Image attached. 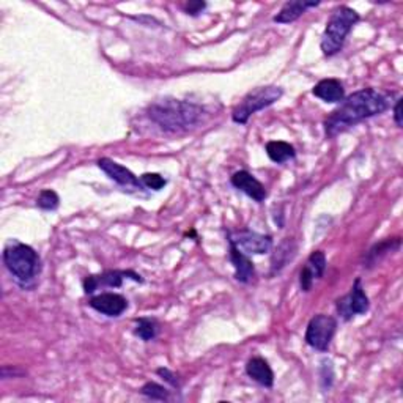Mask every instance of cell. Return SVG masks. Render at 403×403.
<instances>
[{
    "label": "cell",
    "instance_id": "9a60e30c",
    "mask_svg": "<svg viewBox=\"0 0 403 403\" xmlns=\"http://www.w3.org/2000/svg\"><path fill=\"white\" fill-rule=\"evenodd\" d=\"M312 93L325 103H342L345 98V89L337 79H323L314 87Z\"/></svg>",
    "mask_w": 403,
    "mask_h": 403
},
{
    "label": "cell",
    "instance_id": "5bb4252c",
    "mask_svg": "<svg viewBox=\"0 0 403 403\" xmlns=\"http://www.w3.org/2000/svg\"><path fill=\"white\" fill-rule=\"evenodd\" d=\"M230 244V261L235 266V279L241 284H249L255 278V268L252 261L246 257L244 252H241L237 246Z\"/></svg>",
    "mask_w": 403,
    "mask_h": 403
},
{
    "label": "cell",
    "instance_id": "2e32d148",
    "mask_svg": "<svg viewBox=\"0 0 403 403\" xmlns=\"http://www.w3.org/2000/svg\"><path fill=\"white\" fill-rule=\"evenodd\" d=\"M320 2H306V0H292V2H287L282 10L274 16L273 21L278 24H290L294 23L297 19H299L304 15L306 10L314 8V6H318Z\"/></svg>",
    "mask_w": 403,
    "mask_h": 403
},
{
    "label": "cell",
    "instance_id": "484cf974",
    "mask_svg": "<svg viewBox=\"0 0 403 403\" xmlns=\"http://www.w3.org/2000/svg\"><path fill=\"white\" fill-rule=\"evenodd\" d=\"M205 8H206L205 2H190L185 5V11L191 16H199Z\"/></svg>",
    "mask_w": 403,
    "mask_h": 403
},
{
    "label": "cell",
    "instance_id": "7a4b0ae2",
    "mask_svg": "<svg viewBox=\"0 0 403 403\" xmlns=\"http://www.w3.org/2000/svg\"><path fill=\"white\" fill-rule=\"evenodd\" d=\"M205 116L200 106L190 101L164 98L149 107V117L167 132H185L197 126Z\"/></svg>",
    "mask_w": 403,
    "mask_h": 403
},
{
    "label": "cell",
    "instance_id": "8fae6325",
    "mask_svg": "<svg viewBox=\"0 0 403 403\" xmlns=\"http://www.w3.org/2000/svg\"><path fill=\"white\" fill-rule=\"evenodd\" d=\"M326 271V255L323 251H315L307 259L304 268L299 273V285L302 292H311L314 282L323 278Z\"/></svg>",
    "mask_w": 403,
    "mask_h": 403
},
{
    "label": "cell",
    "instance_id": "9c48e42d",
    "mask_svg": "<svg viewBox=\"0 0 403 403\" xmlns=\"http://www.w3.org/2000/svg\"><path fill=\"white\" fill-rule=\"evenodd\" d=\"M98 167L101 170H103L107 177L111 180L116 181L120 186L123 187H130V190H144V185L142 181H140L134 173L126 169L125 166L116 163V161H112L109 158H101L98 159Z\"/></svg>",
    "mask_w": 403,
    "mask_h": 403
},
{
    "label": "cell",
    "instance_id": "cb8c5ba5",
    "mask_svg": "<svg viewBox=\"0 0 403 403\" xmlns=\"http://www.w3.org/2000/svg\"><path fill=\"white\" fill-rule=\"evenodd\" d=\"M140 181H142V185L145 187H149V190L153 191H161L167 185V180L164 177H161L159 173H144V175L140 177Z\"/></svg>",
    "mask_w": 403,
    "mask_h": 403
},
{
    "label": "cell",
    "instance_id": "d6986e66",
    "mask_svg": "<svg viewBox=\"0 0 403 403\" xmlns=\"http://www.w3.org/2000/svg\"><path fill=\"white\" fill-rule=\"evenodd\" d=\"M294 251H297V246H294V241L293 240H285L284 243H282L276 254H274L273 257V273H276L279 270H282L287 265L288 260H292L294 257Z\"/></svg>",
    "mask_w": 403,
    "mask_h": 403
},
{
    "label": "cell",
    "instance_id": "3957f363",
    "mask_svg": "<svg viewBox=\"0 0 403 403\" xmlns=\"http://www.w3.org/2000/svg\"><path fill=\"white\" fill-rule=\"evenodd\" d=\"M4 264L19 284H27L42 271V260L33 247L19 241H13L4 251Z\"/></svg>",
    "mask_w": 403,
    "mask_h": 403
},
{
    "label": "cell",
    "instance_id": "e0dca14e",
    "mask_svg": "<svg viewBox=\"0 0 403 403\" xmlns=\"http://www.w3.org/2000/svg\"><path fill=\"white\" fill-rule=\"evenodd\" d=\"M246 372L259 385L271 388L274 385V373L270 364L264 358H252L246 366Z\"/></svg>",
    "mask_w": 403,
    "mask_h": 403
},
{
    "label": "cell",
    "instance_id": "44dd1931",
    "mask_svg": "<svg viewBox=\"0 0 403 403\" xmlns=\"http://www.w3.org/2000/svg\"><path fill=\"white\" fill-rule=\"evenodd\" d=\"M134 334H136L137 337H140L145 342L153 340L154 337H156V334H158L156 321L150 320V318H140V320H137L136 321V329H134Z\"/></svg>",
    "mask_w": 403,
    "mask_h": 403
},
{
    "label": "cell",
    "instance_id": "ba28073f",
    "mask_svg": "<svg viewBox=\"0 0 403 403\" xmlns=\"http://www.w3.org/2000/svg\"><path fill=\"white\" fill-rule=\"evenodd\" d=\"M368 302L367 294L362 288L361 279H356L352 287V290L344 298L337 299V312L344 320H352L354 315H362L368 311Z\"/></svg>",
    "mask_w": 403,
    "mask_h": 403
},
{
    "label": "cell",
    "instance_id": "30bf717a",
    "mask_svg": "<svg viewBox=\"0 0 403 403\" xmlns=\"http://www.w3.org/2000/svg\"><path fill=\"white\" fill-rule=\"evenodd\" d=\"M123 279H132L136 282H144V279L134 271H106L99 276H89L84 280L85 293H93L99 287H122Z\"/></svg>",
    "mask_w": 403,
    "mask_h": 403
},
{
    "label": "cell",
    "instance_id": "8992f818",
    "mask_svg": "<svg viewBox=\"0 0 403 403\" xmlns=\"http://www.w3.org/2000/svg\"><path fill=\"white\" fill-rule=\"evenodd\" d=\"M335 329H337V320L331 317V315H315V317L309 321L306 329V344L312 347L314 350L326 352L329 345H331Z\"/></svg>",
    "mask_w": 403,
    "mask_h": 403
},
{
    "label": "cell",
    "instance_id": "d4e9b609",
    "mask_svg": "<svg viewBox=\"0 0 403 403\" xmlns=\"http://www.w3.org/2000/svg\"><path fill=\"white\" fill-rule=\"evenodd\" d=\"M334 373H333V362L329 359L321 361V381H323L325 389H329L333 385Z\"/></svg>",
    "mask_w": 403,
    "mask_h": 403
},
{
    "label": "cell",
    "instance_id": "603a6c76",
    "mask_svg": "<svg viewBox=\"0 0 403 403\" xmlns=\"http://www.w3.org/2000/svg\"><path fill=\"white\" fill-rule=\"evenodd\" d=\"M60 204V199L57 196L56 191L44 190L39 192V197L37 200V205L42 208V210H57Z\"/></svg>",
    "mask_w": 403,
    "mask_h": 403
},
{
    "label": "cell",
    "instance_id": "ffe728a7",
    "mask_svg": "<svg viewBox=\"0 0 403 403\" xmlns=\"http://www.w3.org/2000/svg\"><path fill=\"white\" fill-rule=\"evenodd\" d=\"M399 247H400V238L383 241V243L372 247V249L367 252V257H366L367 266H373L375 264H377V261H380V259L383 257V255H386L388 252H392L395 249H399Z\"/></svg>",
    "mask_w": 403,
    "mask_h": 403
},
{
    "label": "cell",
    "instance_id": "83f0119b",
    "mask_svg": "<svg viewBox=\"0 0 403 403\" xmlns=\"http://www.w3.org/2000/svg\"><path fill=\"white\" fill-rule=\"evenodd\" d=\"M394 120L397 126H402V99H397L394 107Z\"/></svg>",
    "mask_w": 403,
    "mask_h": 403
},
{
    "label": "cell",
    "instance_id": "4316f807",
    "mask_svg": "<svg viewBox=\"0 0 403 403\" xmlns=\"http://www.w3.org/2000/svg\"><path fill=\"white\" fill-rule=\"evenodd\" d=\"M158 375H159V377H163L167 383H170V385H172L173 388H178V386H180L177 378H175V375H173V373L169 371V368H158Z\"/></svg>",
    "mask_w": 403,
    "mask_h": 403
},
{
    "label": "cell",
    "instance_id": "52a82bcc",
    "mask_svg": "<svg viewBox=\"0 0 403 403\" xmlns=\"http://www.w3.org/2000/svg\"><path fill=\"white\" fill-rule=\"evenodd\" d=\"M228 243H232L244 254L261 255L271 251L273 238L270 235H261L252 230H240V232H228L227 233Z\"/></svg>",
    "mask_w": 403,
    "mask_h": 403
},
{
    "label": "cell",
    "instance_id": "ac0fdd59",
    "mask_svg": "<svg viewBox=\"0 0 403 403\" xmlns=\"http://www.w3.org/2000/svg\"><path fill=\"white\" fill-rule=\"evenodd\" d=\"M266 154L273 163L284 164L297 156V151H294L293 145L284 142V140H273V142L266 144Z\"/></svg>",
    "mask_w": 403,
    "mask_h": 403
},
{
    "label": "cell",
    "instance_id": "277c9868",
    "mask_svg": "<svg viewBox=\"0 0 403 403\" xmlns=\"http://www.w3.org/2000/svg\"><path fill=\"white\" fill-rule=\"evenodd\" d=\"M359 13L345 5L339 6V8L333 13V16L329 18L326 24L320 44L325 56L331 57L342 51L347 35L352 32L356 23H359Z\"/></svg>",
    "mask_w": 403,
    "mask_h": 403
},
{
    "label": "cell",
    "instance_id": "6da1fadb",
    "mask_svg": "<svg viewBox=\"0 0 403 403\" xmlns=\"http://www.w3.org/2000/svg\"><path fill=\"white\" fill-rule=\"evenodd\" d=\"M391 98L386 92L377 89H362L342 101V104L331 112L325 120V131L328 137H335L347 131L348 128L358 125L364 120L380 116L391 106Z\"/></svg>",
    "mask_w": 403,
    "mask_h": 403
},
{
    "label": "cell",
    "instance_id": "4fadbf2b",
    "mask_svg": "<svg viewBox=\"0 0 403 403\" xmlns=\"http://www.w3.org/2000/svg\"><path fill=\"white\" fill-rule=\"evenodd\" d=\"M232 185L240 190L241 192H244L247 197L254 199L255 202H264L266 199V190L265 186L260 183V181L251 175L249 172L240 170L232 175Z\"/></svg>",
    "mask_w": 403,
    "mask_h": 403
},
{
    "label": "cell",
    "instance_id": "7c38bea8",
    "mask_svg": "<svg viewBox=\"0 0 403 403\" xmlns=\"http://www.w3.org/2000/svg\"><path fill=\"white\" fill-rule=\"evenodd\" d=\"M89 304L92 309L107 317H120L128 309L126 298L118 293H101L92 298Z\"/></svg>",
    "mask_w": 403,
    "mask_h": 403
},
{
    "label": "cell",
    "instance_id": "5b68a950",
    "mask_svg": "<svg viewBox=\"0 0 403 403\" xmlns=\"http://www.w3.org/2000/svg\"><path fill=\"white\" fill-rule=\"evenodd\" d=\"M284 95V90L276 85H266V87H257L252 92L247 93L243 101L235 107L232 112V118L235 123L246 125L247 120L255 112L264 111L265 107H270L271 104Z\"/></svg>",
    "mask_w": 403,
    "mask_h": 403
},
{
    "label": "cell",
    "instance_id": "7402d4cb",
    "mask_svg": "<svg viewBox=\"0 0 403 403\" xmlns=\"http://www.w3.org/2000/svg\"><path fill=\"white\" fill-rule=\"evenodd\" d=\"M140 392L151 400H169V391L164 386L158 385V383H147L140 389Z\"/></svg>",
    "mask_w": 403,
    "mask_h": 403
}]
</instances>
